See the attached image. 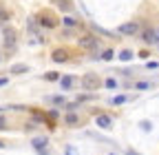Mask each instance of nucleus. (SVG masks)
<instances>
[{"mask_svg":"<svg viewBox=\"0 0 159 155\" xmlns=\"http://www.w3.org/2000/svg\"><path fill=\"white\" fill-rule=\"evenodd\" d=\"M7 124H9V122H7V118H5L2 113H0V131H7V129H9Z\"/></svg>","mask_w":159,"mask_h":155,"instance_id":"5701e85b","label":"nucleus"},{"mask_svg":"<svg viewBox=\"0 0 159 155\" xmlns=\"http://www.w3.org/2000/svg\"><path fill=\"white\" fill-rule=\"evenodd\" d=\"M139 35H142V40H144L146 45H157V42H159V38H157V31H155V29H150V27L142 29V31H139Z\"/></svg>","mask_w":159,"mask_h":155,"instance_id":"6e6552de","label":"nucleus"},{"mask_svg":"<svg viewBox=\"0 0 159 155\" xmlns=\"http://www.w3.org/2000/svg\"><path fill=\"white\" fill-rule=\"evenodd\" d=\"M95 58H99V60H104V62H111L113 58H115V53H113V49H104L99 55H95Z\"/></svg>","mask_w":159,"mask_h":155,"instance_id":"dca6fc26","label":"nucleus"},{"mask_svg":"<svg viewBox=\"0 0 159 155\" xmlns=\"http://www.w3.org/2000/svg\"><path fill=\"white\" fill-rule=\"evenodd\" d=\"M42 78H44L47 82H60V78H62V75H60L57 71H49V73H44Z\"/></svg>","mask_w":159,"mask_h":155,"instance_id":"a211bd4d","label":"nucleus"},{"mask_svg":"<svg viewBox=\"0 0 159 155\" xmlns=\"http://www.w3.org/2000/svg\"><path fill=\"white\" fill-rule=\"evenodd\" d=\"M2 42H5V49L7 51H13L16 45H18V31L13 27H5L2 29Z\"/></svg>","mask_w":159,"mask_h":155,"instance_id":"20e7f679","label":"nucleus"},{"mask_svg":"<svg viewBox=\"0 0 159 155\" xmlns=\"http://www.w3.org/2000/svg\"><path fill=\"white\" fill-rule=\"evenodd\" d=\"M117 58H119L122 62H130V60H133V51H128V49H122Z\"/></svg>","mask_w":159,"mask_h":155,"instance_id":"6ab92c4d","label":"nucleus"},{"mask_svg":"<svg viewBox=\"0 0 159 155\" xmlns=\"http://www.w3.org/2000/svg\"><path fill=\"white\" fill-rule=\"evenodd\" d=\"M62 122H64V126L75 129V126L82 124V118H80V115H77L75 111H66V113H64V118H62Z\"/></svg>","mask_w":159,"mask_h":155,"instance_id":"0eeeda50","label":"nucleus"},{"mask_svg":"<svg viewBox=\"0 0 159 155\" xmlns=\"http://www.w3.org/2000/svg\"><path fill=\"white\" fill-rule=\"evenodd\" d=\"M64 155H80V153H77V148H75V146L66 144V146H64Z\"/></svg>","mask_w":159,"mask_h":155,"instance_id":"aec40b11","label":"nucleus"},{"mask_svg":"<svg viewBox=\"0 0 159 155\" xmlns=\"http://www.w3.org/2000/svg\"><path fill=\"white\" fill-rule=\"evenodd\" d=\"M126 100H128L126 95H115V98H113V104H117V106H119V104H124Z\"/></svg>","mask_w":159,"mask_h":155,"instance_id":"412c9836","label":"nucleus"},{"mask_svg":"<svg viewBox=\"0 0 159 155\" xmlns=\"http://www.w3.org/2000/svg\"><path fill=\"white\" fill-rule=\"evenodd\" d=\"M135 87H137V89H139V91H144V89H150V87H152V84H150V82H137V84H135Z\"/></svg>","mask_w":159,"mask_h":155,"instance_id":"b1692460","label":"nucleus"},{"mask_svg":"<svg viewBox=\"0 0 159 155\" xmlns=\"http://www.w3.org/2000/svg\"><path fill=\"white\" fill-rule=\"evenodd\" d=\"M111 155H117V153H111Z\"/></svg>","mask_w":159,"mask_h":155,"instance_id":"c85d7f7f","label":"nucleus"},{"mask_svg":"<svg viewBox=\"0 0 159 155\" xmlns=\"http://www.w3.org/2000/svg\"><path fill=\"white\" fill-rule=\"evenodd\" d=\"M35 20H38L40 29H55L57 25H62V18H57L55 11H51V9H40L35 13Z\"/></svg>","mask_w":159,"mask_h":155,"instance_id":"f257e3e1","label":"nucleus"},{"mask_svg":"<svg viewBox=\"0 0 159 155\" xmlns=\"http://www.w3.org/2000/svg\"><path fill=\"white\" fill-rule=\"evenodd\" d=\"M139 126H142L144 131H150V129H152V124H150L148 120H144V122H142V124H139Z\"/></svg>","mask_w":159,"mask_h":155,"instance_id":"393cba45","label":"nucleus"},{"mask_svg":"<svg viewBox=\"0 0 159 155\" xmlns=\"http://www.w3.org/2000/svg\"><path fill=\"white\" fill-rule=\"evenodd\" d=\"M0 62H2V53H0Z\"/></svg>","mask_w":159,"mask_h":155,"instance_id":"cd10ccee","label":"nucleus"},{"mask_svg":"<svg viewBox=\"0 0 159 155\" xmlns=\"http://www.w3.org/2000/svg\"><path fill=\"white\" fill-rule=\"evenodd\" d=\"M62 25H64L66 29H75V27H77V20H75L73 16H64V18H62Z\"/></svg>","mask_w":159,"mask_h":155,"instance_id":"f3484780","label":"nucleus"},{"mask_svg":"<svg viewBox=\"0 0 159 155\" xmlns=\"http://www.w3.org/2000/svg\"><path fill=\"white\" fill-rule=\"evenodd\" d=\"M77 47L80 49H86V51H95L99 47V38L95 33H84L77 38Z\"/></svg>","mask_w":159,"mask_h":155,"instance_id":"7ed1b4c3","label":"nucleus"},{"mask_svg":"<svg viewBox=\"0 0 159 155\" xmlns=\"http://www.w3.org/2000/svg\"><path fill=\"white\" fill-rule=\"evenodd\" d=\"M9 20H11V11H9V9H7L2 2H0V22H2V25H7Z\"/></svg>","mask_w":159,"mask_h":155,"instance_id":"2eb2a0df","label":"nucleus"},{"mask_svg":"<svg viewBox=\"0 0 159 155\" xmlns=\"http://www.w3.org/2000/svg\"><path fill=\"white\" fill-rule=\"evenodd\" d=\"M73 84H75V78L73 75H62V78H60V87H62L64 91H71Z\"/></svg>","mask_w":159,"mask_h":155,"instance_id":"ddd939ff","label":"nucleus"},{"mask_svg":"<svg viewBox=\"0 0 159 155\" xmlns=\"http://www.w3.org/2000/svg\"><path fill=\"white\" fill-rule=\"evenodd\" d=\"M104 87H106V89H117V80L108 78V80H104Z\"/></svg>","mask_w":159,"mask_h":155,"instance_id":"4be33fe9","label":"nucleus"},{"mask_svg":"<svg viewBox=\"0 0 159 155\" xmlns=\"http://www.w3.org/2000/svg\"><path fill=\"white\" fill-rule=\"evenodd\" d=\"M99 87H102V78H99L97 73L89 71V73L82 75V89L84 91H97Z\"/></svg>","mask_w":159,"mask_h":155,"instance_id":"f03ea898","label":"nucleus"},{"mask_svg":"<svg viewBox=\"0 0 159 155\" xmlns=\"http://www.w3.org/2000/svg\"><path fill=\"white\" fill-rule=\"evenodd\" d=\"M5 146H7V144H5V142H2V140H0V148H5Z\"/></svg>","mask_w":159,"mask_h":155,"instance_id":"bb28decb","label":"nucleus"},{"mask_svg":"<svg viewBox=\"0 0 159 155\" xmlns=\"http://www.w3.org/2000/svg\"><path fill=\"white\" fill-rule=\"evenodd\" d=\"M44 102H47V104H55V106H66V104H69V102H66V95H47Z\"/></svg>","mask_w":159,"mask_h":155,"instance_id":"9d476101","label":"nucleus"},{"mask_svg":"<svg viewBox=\"0 0 159 155\" xmlns=\"http://www.w3.org/2000/svg\"><path fill=\"white\" fill-rule=\"evenodd\" d=\"M51 2H53L57 9H62V11H71V9H73V0H51Z\"/></svg>","mask_w":159,"mask_h":155,"instance_id":"4468645a","label":"nucleus"},{"mask_svg":"<svg viewBox=\"0 0 159 155\" xmlns=\"http://www.w3.org/2000/svg\"><path fill=\"white\" fill-rule=\"evenodd\" d=\"M139 31H142V27H139L137 20H130V22H124V25L117 27V33L119 35H137Z\"/></svg>","mask_w":159,"mask_h":155,"instance_id":"39448f33","label":"nucleus"},{"mask_svg":"<svg viewBox=\"0 0 159 155\" xmlns=\"http://www.w3.org/2000/svg\"><path fill=\"white\" fill-rule=\"evenodd\" d=\"M51 60L57 62V64H64V62L71 60V51L64 49V47H57V49H53V53H51Z\"/></svg>","mask_w":159,"mask_h":155,"instance_id":"423d86ee","label":"nucleus"},{"mask_svg":"<svg viewBox=\"0 0 159 155\" xmlns=\"http://www.w3.org/2000/svg\"><path fill=\"white\" fill-rule=\"evenodd\" d=\"M31 146H33L38 153H42V151H47V146H49V138H44V135H40V138H31Z\"/></svg>","mask_w":159,"mask_h":155,"instance_id":"1a4fd4ad","label":"nucleus"},{"mask_svg":"<svg viewBox=\"0 0 159 155\" xmlns=\"http://www.w3.org/2000/svg\"><path fill=\"white\" fill-rule=\"evenodd\" d=\"M95 124H97L99 129H111V124H113V118H111V115H106V113H99L97 118H95Z\"/></svg>","mask_w":159,"mask_h":155,"instance_id":"9b49d317","label":"nucleus"},{"mask_svg":"<svg viewBox=\"0 0 159 155\" xmlns=\"http://www.w3.org/2000/svg\"><path fill=\"white\" fill-rule=\"evenodd\" d=\"M7 82H9V78H0V87H5Z\"/></svg>","mask_w":159,"mask_h":155,"instance_id":"a878e982","label":"nucleus"},{"mask_svg":"<svg viewBox=\"0 0 159 155\" xmlns=\"http://www.w3.org/2000/svg\"><path fill=\"white\" fill-rule=\"evenodd\" d=\"M29 71V64H25V62H16V64H11V69H9V73H13V75H22V73H27Z\"/></svg>","mask_w":159,"mask_h":155,"instance_id":"f8f14e48","label":"nucleus"}]
</instances>
